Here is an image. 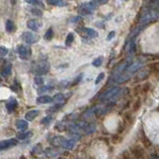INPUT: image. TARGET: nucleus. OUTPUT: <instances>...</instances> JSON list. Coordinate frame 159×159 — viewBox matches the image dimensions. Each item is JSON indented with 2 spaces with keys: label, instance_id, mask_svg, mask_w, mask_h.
<instances>
[{
  "label": "nucleus",
  "instance_id": "f257e3e1",
  "mask_svg": "<svg viewBox=\"0 0 159 159\" xmlns=\"http://www.w3.org/2000/svg\"><path fill=\"white\" fill-rule=\"evenodd\" d=\"M146 58H137L136 60L131 62V64L127 67V69L124 71L121 75H118L116 77H111L109 79V84H121L128 81L129 79L132 78L133 75H135L136 72L140 70L144 64L146 63Z\"/></svg>",
  "mask_w": 159,
  "mask_h": 159
},
{
  "label": "nucleus",
  "instance_id": "f03ea898",
  "mask_svg": "<svg viewBox=\"0 0 159 159\" xmlns=\"http://www.w3.org/2000/svg\"><path fill=\"white\" fill-rule=\"evenodd\" d=\"M159 20V9L144 7L142 9V13L138 17V25L140 26H146L152 22H155Z\"/></svg>",
  "mask_w": 159,
  "mask_h": 159
},
{
  "label": "nucleus",
  "instance_id": "7ed1b4c3",
  "mask_svg": "<svg viewBox=\"0 0 159 159\" xmlns=\"http://www.w3.org/2000/svg\"><path fill=\"white\" fill-rule=\"evenodd\" d=\"M123 92H124V89H121L119 87H112L99 94L98 101L103 103L113 102L116 99H117L118 98H120L122 96Z\"/></svg>",
  "mask_w": 159,
  "mask_h": 159
},
{
  "label": "nucleus",
  "instance_id": "20e7f679",
  "mask_svg": "<svg viewBox=\"0 0 159 159\" xmlns=\"http://www.w3.org/2000/svg\"><path fill=\"white\" fill-rule=\"evenodd\" d=\"M49 142L55 147H63L65 149H68V150H72L75 147V144H76V140H74V139H67L64 136L60 135L51 137L49 139Z\"/></svg>",
  "mask_w": 159,
  "mask_h": 159
},
{
  "label": "nucleus",
  "instance_id": "39448f33",
  "mask_svg": "<svg viewBox=\"0 0 159 159\" xmlns=\"http://www.w3.org/2000/svg\"><path fill=\"white\" fill-rule=\"evenodd\" d=\"M50 70V63L48 60L46 59H41L38 60L37 62H35L32 65L31 68V72L34 73L37 76H42V75H45L49 72Z\"/></svg>",
  "mask_w": 159,
  "mask_h": 159
},
{
  "label": "nucleus",
  "instance_id": "423d86ee",
  "mask_svg": "<svg viewBox=\"0 0 159 159\" xmlns=\"http://www.w3.org/2000/svg\"><path fill=\"white\" fill-rule=\"evenodd\" d=\"M96 8H97V4L93 1L84 2L79 6L78 12L80 14V16H87V15L93 14L94 10H96Z\"/></svg>",
  "mask_w": 159,
  "mask_h": 159
},
{
  "label": "nucleus",
  "instance_id": "0eeeda50",
  "mask_svg": "<svg viewBox=\"0 0 159 159\" xmlns=\"http://www.w3.org/2000/svg\"><path fill=\"white\" fill-rule=\"evenodd\" d=\"M17 53L22 60H29L32 56V50L26 45H19L17 47Z\"/></svg>",
  "mask_w": 159,
  "mask_h": 159
},
{
  "label": "nucleus",
  "instance_id": "6e6552de",
  "mask_svg": "<svg viewBox=\"0 0 159 159\" xmlns=\"http://www.w3.org/2000/svg\"><path fill=\"white\" fill-rule=\"evenodd\" d=\"M78 33L83 36L84 38H88V39H91V38H97L98 36V32L96 30H93L92 28H87V27H81L77 29Z\"/></svg>",
  "mask_w": 159,
  "mask_h": 159
},
{
  "label": "nucleus",
  "instance_id": "1a4fd4ad",
  "mask_svg": "<svg viewBox=\"0 0 159 159\" xmlns=\"http://www.w3.org/2000/svg\"><path fill=\"white\" fill-rule=\"evenodd\" d=\"M22 39L24 40V42H26L27 44H35L39 41L40 37L37 34H35L33 32H24L22 34Z\"/></svg>",
  "mask_w": 159,
  "mask_h": 159
},
{
  "label": "nucleus",
  "instance_id": "9d476101",
  "mask_svg": "<svg viewBox=\"0 0 159 159\" xmlns=\"http://www.w3.org/2000/svg\"><path fill=\"white\" fill-rule=\"evenodd\" d=\"M18 144V140L16 138H10V139H6V140H2L0 142V149L1 150H5V149L13 147L15 145Z\"/></svg>",
  "mask_w": 159,
  "mask_h": 159
},
{
  "label": "nucleus",
  "instance_id": "9b49d317",
  "mask_svg": "<svg viewBox=\"0 0 159 159\" xmlns=\"http://www.w3.org/2000/svg\"><path fill=\"white\" fill-rule=\"evenodd\" d=\"M11 74H12V65L8 62H5L1 68V77L4 79H7L11 76Z\"/></svg>",
  "mask_w": 159,
  "mask_h": 159
},
{
  "label": "nucleus",
  "instance_id": "f8f14e48",
  "mask_svg": "<svg viewBox=\"0 0 159 159\" xmlns=\"http://www.w3.org/2000/svg\"><path fill=\"white\" fill-rule=\"evenodd\" d=\"M27 27L31 30V31L36 32L42 27V23L37 19H30L27 21Z\"/></svg>",
  "mask_w": 159,
  "mask_h": 159
},
{
  "label": "nucleus",
  "instance_id": "ddd939ff",
  "mask_svg": "<svg viewBox=\"0 0 159 159\" xmlns=\"http://www.w3.org/2000/svg\"><path fill=\"white\" fill-rule=\"evenodd\" d=\"M47 4L52 5V6L64 7V6H67L68 2H67V0H47Z\"/></svg>",
  "mask_w": 159,
  "mask_h": 159
},
{
  "label": "nucleus",
  "instance_id": "4468645a",
  "mask_svg": "<svg viewBox=\"0 0 159 159\" xmlns=\"http://www.w3.org/2000/svg\"><path fill=\"white\" fill-rule=\"evenodd\" d=\"M15 126H16L19 130L25 131L28 128L29 124L26 120H24V119H17L16 122H15Z\"/></svg>",
  "mask_w": 159,
  "mask_h": 159
},
{
  "label": "nucleus",
  "instance_id": "2eb2a0df",
  "mask_svg": "<svg viewBox=\"0 0 159 159\" xmlns=\"http://www.w3.org/2000/svg\"><path fill=\"white\" fill-rule=\"evenodd\" d=\"M8 112H13L18 107V102L15 98H10V101L6 104Z\"/></svg>",
  "mask_w": 159,
  "mask_h": 159
},
{
  "label": "nucleus",
  "instance_id": "dca6fc26",
  "mask_svg": "<svg viewBox=\"0 0 159 159\" xmlns=\"http://www.w3.org/2000/svg\"><path fill=\"white\" fill-rule=\"evenodd\" d=\"M37 103H40V104H44V103H50L54 102V98L50 97V96H40L37 98L36 99Z\"/></svg>",
  "mask_w": 159,
  "mask_h": 159
},
{
  "label": "nucleus",
  "instance_id": "f3484780",
  "mask_svg": "<svg viewBox=\"0 0 159 159\" xmlns=\"http://www.w3.org/2000/svg\"><path fill=\"white\" fill-rule=\"evenodd\" d=\"M38 116H39L38 109H33V111H29L26 114H25V118H26V120H28V121H32Z\"/></svg>",
  "mask_w": 159,
  "mask_h": 159
},
{
  "label": "nucleus",
  "instance_id": "a211bd4d",
  "mask_svg": "<svg viewBox=\"0 0 159 159\" xmlns=\"http://www.w3.org/2000/svg\"><path fill=\"white\" fill-rule=\"evenodd\" d=\"M5 28H6L7 33H14L15 30H16V25L12 21V20H7L6 24H5Z\"/></svg>",
  "mask_w": 159,
  "mask_h": 159
},
{
  "label": "nucleus",
  "instance_id": "6ab92c4d",
  "mask_svg": "<svg viewBox=\"0 0 159 159\" xmlns=\"http://www.w3.org/2000/svg\"><path fill=\"white\" fill-rule=\"evenodd\" d=\"M135 47H136L135 40H128L127 45H126V51H127V53L131 55L134 51H135Z\"/></svg>",
  "mask_w": 159,
  "mask_h": 159
},
{
  "label": "nucleus",
  "instance_id": "aec40b11",
  "mask_svg": "<svg viewBox=\"0 0 159 159\" xmlns=\"http://www.w3.org/2000/svg\"><path fill=\"white\" fill-rule=\"evenodd\" d=\"M25 2L32 5V6H36L38 8H44V4L41 0H24Z\"/></svg>",
  "mask_w": 159,
  "mask_h": 159
},
{
  "label": "nucleus",
  "instance_id": "412c9836",
  "mask_svg": "<svg viewBox=\"0 0 159 159\" xmlns=\"http://www.w3.org/2000/svg\"><path fill=\"white\" fill-rule=\"evenodd\" d=\"M32 136H33L32 131H25V132H21V133L17 134V137L20 139V140H25V139H28Z\"/></svg>",
  "mask_w": 159,
  "mask_h": 159
},
{
  "label": "nucleus",
  "instance_id": "4be33fe9",
  "mask_svg": "<svg viewBox=\"0 0 159 159\" xmlns=\"http://www.w3.org/2000/svg\"><path fill=\"white\" fill-rule=\"evenodd\" d=\"M59 153H60V151L57 150V149H55V148H48L45 150V155H46L47 157H54Z\"/></svg>",
  "mask_w": 159,
  "mask_h": 159
},
{
  "label": "nucleus",
  "instance_id": "5701e85b",
  "mask_svg": "<svg viewBox=\"0 0 159 159\" xmlns=\"http://www.w3.org/2000/svg\"><path fill=\"white\" fill-rule=\"evenodd\" d=\"M74 40H75V36L73 33H69L66 37V41H65V44H66L67 47L72 46V44L74 43Z\"/></svg>",
  "mask_w": 159,
  "mask_h": 159
},
{
  "label": "nucleus",
  "instance_id": "b1692460",
  "mask_svg": "<svg viewBox=\"0 0 159 159\" xmlns=\"http://www.w3.org/2000/svg\"><path fill=\"white\" fill-rule=\"evenodd\" d=\"M53 36H54V31H53V28H49L47 31H46V33H45V35H44V38L47 40V41H51L52 40V38H53Z\"/></svg>",
  "mask_w": 159,
  "mask_h": 159
},
{
  "label": "nucleus",
  "instance_id": "393cba45",
  "mask_svg": "<svg viewBox=\"0 0 159 159\" xmlns=\"http://www.w3.org/2000/svg\"><path fill=\"white\" fill-rule=\"evenodd\" d=\"M102 62H103V58L102 57H98V58H96L93 61V67H97V68L98 67H101Z\"/></svg>",
  "mask_w": 159,
  "mask_h": 159
},
{
  "label": "nucleus",
  "instance_id": "a878e982",
  "mask_svg": "<svg viewBox=\"0 0 159 159\" xmlns=\"http://www.w3.org/2000/svg\"><path fill=\"white\" fill-rule=\"evenodd\" d=\"M31 13L34 15V16H37V17H41L43 15V11L40 10V8H32Z\"/></svg>",
  "mask_w": 159,
  "mask_h": 159
},
{
  "label": "nucleus",
  "instance_id": "bb28decb",
  "mask_svg": "<svg viewBox=\"0 0 159 159\" xmlns=\"http://www.w3.org/2000/svg\"><path fill=\"white\" fill-rule=\"evenodd\" d=\"M31 152H33L35 154H41V153H43V148L41 146V144H37V145L31 150Z\"/></svg>",
  "mask_w": 159,
  "mask_h": 159
},
{
  "label": "nucleus",
  "instance_id": "cd10ccee",
  "mask_svg": "<svg viewBox=\"0 0 159 159\" xmlns=\"http://www.w3.org/2000/svg\"><path fill=\"white\" fill-rule=\"evenodd\" d=\"M52 89H53V87H51V86H43L41 88H39L38 93H46L48 91H52Z\"/></svg>",
  "mask_w": 159,
  "mask_h": 159
},
{
  "label": "nucleus",
  "instance_id": "c85d7f7f",
  "mask_svg": "<svg viewBox=\"0 0 159 159\" xmlns=\"http://www.w3.org/2000/svg\"><path fill=\"white\" fill-rule=\"evenodd\" d=\"M148 6H149V7H151V8L159 9V0H151Z\"/></svg>",
  "mask_w": 159,
  "mask_h": 159
},
{
  "label": "nucleus",
  "instance_id": "c756f323",
  "mask_svg": "<svg viewBox=\"0 0 159 159\" xmlns=\"http://www.w3.org/2000/svg\"><path fill=\"white\" fill-rule=\"evenodd\" d=\"M8 53V49L5 48L4 46H1L0 47V57L1 58H4L5 56H6V54Z\"/></svg>",
  "mask_w": 159,
  "mask_h": 159
},
{
  "label": "nucleus",
  "instance_id": "7c9ffc66",
  "mask_svg": "<svg viewBox=\"0 0 159 159\" xmlns=\"http://www.w3.org/2000/svg\"><path fill=\"white\" fill-rule=\"evenodd\" d=\"M103 78H104V74L103 73H101L98 75V76L97 77V79H96V82H94V84H98L99 83H101L102 80H103Z\"/></svg>",
  "mask_w": 159,
  "mask_h": 159
},
{
  "label": "nucleus",
  "instance_id": "2f4dec72",
  "mask_svg": "<svg viewBox=\"0 0 159 159\" xmlns=\"http://www.w3.org/2000/svg\"><path fill=\"white\" fill-rule=\"evenodd\" d=\"M52 120V116H45L42 120H41V123L42 124H48L50 121Z\"/></svg>",
  "mask_w": 159,
  "mask_h": 159
},
{
  "label": "nucleus",
  "instance_id": "473e14b6",
  "mask_svg": "<svg viewBox=\"0 0 159 159\" xmlns=\"http://www.w3.org/2000/svg\"><path fill=\"white\" fill-rule=\"evenodd\" d=\"M82 20V16H76V17H74V18H71L69 20V22L70 23H78L80 22Z\"/></svg>",
  "mask_w": 159,
  "mask_h": 159
},
{
  "label": "nucleus",
  "instance_id": "72a5a7b5",
  "mask_svg": "<svg viewBox=\"0 0 159 159\" xmlns=\"http://www.w3.org/2000/svg\"><path fill=\"white\" fill-rule=\"evenodd\" d=\"M64 94L63 93H58L56 94V96L54 97V101L55 102H59V101H62V99H64Z\"/></svg>",
  "mask_w": 159,
  "mask_h": 159
},
{
  "label": "nucleus",
  "instance_id": "f704fd0d",
  "mask_svg": "<svg viewBox=\"0 0 159 159\" xmlns=\"http://www.w3.org/2000/svg\"><path fill=\"white\" fill-rule=\"evenodd\" d=\"M43 79L40 77V76H37L36 78H35V84H43Z\"/></svg>",
  "mask_w": 159,
  "mask_h": 159
},
{
  "label": "nucleus",
  "instance_id": "c9c22d12",
  "mask_svg": "<svg viewBox=\"0 0 159 159\" xmlns=\"http://www.w3.org/2000/svg\"><path fill=\"white\" fill-rule=\"evenodd\" d=\"M108 1V0H93V2L97 4V6L99 4H104V3H107Z\"/></svg>",
  "mask_w": 159,
  "mask_h": 159
},
{
  "label": "nucleus",
  "instance_id": "e433bc0d",
  "mask_svg": "<svg viewBox=\"0 0 159 159\" xmlns=\"http://www.w3.org/2000/svg\"><path fill=\"white\" fill-rule=\"evenodd\" d=\"M114 36H116V32H114V31H111V33H109L108 35H107V40H111V39H112Z\"/></svg>",
  "mask_w": 159,
  "mask_h": 159
},
{
  "label": "nucleus",
  "instance_id": "4c0bfd02",
  "mask_svg": "<svg viewBox=\"0 0 159 159\" xmlns=\"http://www.w3.org/2000/svg\"><path fill=\"white\" fill-rule=\"evenodd\" d=\"M149 159H159L156 155H152V156H150L149 157Z\"/></svg>",
  "mask_w": 159,
  "mask_h": 159
},
{
  "label": "nucleus",
  "instance_id": "58836bf2",
  "mask_svg": "<svg viewBox=\"0 0 159 159\" xmlns=\"http://www.w3.org/2000/svg\"><path fill=\"white\" fill-rule=\"evenodd\" d=\"M10 2H11L12 5H15V4H16V2H17V0H10Z\"/></svg>",
  "mask_w": 159,
  "mask_h": 159
},
{
  "label": "nucleus",
  "instance_id": "ea45409f",
  "mask_svg": "<svg viewBox=\"0 0 159 159\" xmlns=\"http://www.w3.org/2000/svg\"><path fill=\"white\" fill-rule=\"evenodd\" d=\"M150 1H151V0H150Z\"/></svg>",
  "mask_w": 159,
  "mask_h": 159
}]
</instances>
